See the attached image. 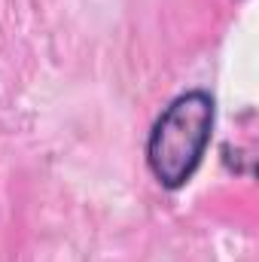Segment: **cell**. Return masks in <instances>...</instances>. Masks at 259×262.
<instances>
[{"mask_svg": "<svg viewBox=\"0 0 259 262\" xmlns=\"http://www.w3.org/2000/svg\"><path fill=\"white\" fill-rule=\"evenodd\" d=\"M210 128L213 98L201 89L174 98L162 110L146 140V165L165 189H180L195 174L210 143Z\"/></svg>", "mask_w": 259, "mask_h": 262, "instance_id": "1", "label": "cell"}]
</instances>
